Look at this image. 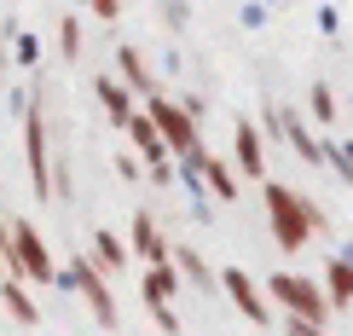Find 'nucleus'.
<instances>
[{
  "mask_svg": "<svg viewBox=\"0 0 353 336\" xmlns=\"http://www.w3.org/2000/svg\"><path fill=\"white\" fill-rule=\"evenodd\" d=\"M267 226H272V244H278V250H307L313 232L330 226V215L319 209L313 197H301V192H290V186L267 180Z\"/></svg>",
  "mask_w": 353,
  "mask_h": 336,
  "instance_id": "nucleus-1",
  "label": "nucleus"
},
{
  "mask_svg": "<svg viewBox=\"0 0 353 336\" xmlns=\"http://www.w3.org/2000/svg\"><path fill=\"white\" fill-rule=\"evenodd\" d=\"M0 261H6V273L23 279V284H58V261H52L47 238L29 221H0Z\"/></svg>",
  "mask_w": 353,
  "mask_h": 336,
  "instance_id": "nucleus-2",
  "label": "nucleus"
},
{
  "mask_svg": "<svg viewBox=\"0 0 353 336\" xmlns=\"http://www.w3.org/2000/svg\"><path fill=\"white\" fill-rule=\"evenodd\" d=\"M58 284H70V290H81V302H87V313L99 319V330H116V325H122V313H116V296H110V284H105V273L93 267V255H70V267H58Z\"/></svg>",
  "mask_w": 353,
  "mask_h": 336,
  "instance_id": "nucleus-3",
  "label": "nucleus"
},
{
  "mask_svg": "<svg viewBox=\"0 0 353 336\" xmlns=\"http://www.w3.org/2000/svg\"><path fill=\"white\" fill-rule=\"evenodd\" d=\"M23 157H29V186H35V197L47 203L52 197V145H47V110H41V93L35 105L23 99Z\"/></svg>",
  "mask_w": 353,
  "mask_h": 336,
  "instance_id": "nucleus-4",
  "label": "nucleus"
},
{
  "mask_svg": "<svg viewBox=\"0 0 353 336\" xmlns=\"http://www.w3.org/2000/svg\"><path fill=\"white\" fill-rule=\"evenodd\" d=\"M267 296L284 302L296 319H313V325H330V319H336V308L325 302V290L307 279V273H272V279H267Z\"/></svg>",
  "mask_w": 353,
  "mask_h": 336,
  "instance_id": "nucleus-5",
  "label": "nucleus"
},
{
  "mask_svg": "<svg viewBox=\"0 0 353 336\" xmlns=\"http://www.w3.org/2000/svg\"><path fill=\"white\" fill-rule=\"evenodd\" d=\"M145 116H151V128H157V139L168 145V157H185V151H197V122L180 110V99H168L163 87L157 93H145Z\"/></svg>",
  "mask_w": 353,
  "mask_h": 336,
  "instance_id": "nucleus-6",
  "label": "nucleus"
},
{
  "mask_svg": "<svg viewBox=\"0 0 353 336\" xmlns=\"http://www.w3.org/2000/svg\"><path fill=\"white\" fill-rule=\"evenodd\" d=\"M139 296H145V313L157 319V330L180 336V319H174V308H168V302L180 296V273H174V261H157V267H145Z\"/></svg>",
  "mask_w": 353,
  "mask_h": 336,
  "instance_id": "nucleus-7",
  "label": "nucleus"
},
{
  "mask_svg": "<svg viewBox=\"0 0 353 336\" xmlns=\"http://www.w3.org/2000/svg\"><path fill=\"white\" fill-rule=\"evenodd\" d=\"M214 290H226V296H232V308H238V313L249 319V325L272 330V302L261 296V284L249 279L243 267H220V273H214Z\"/></svg>",
  "mask_w": 353,
  "mask_h": 336,
  "instance_id": "nucleus-8",
  "label": "nucleus"
},
{
  "mask_svg": "<svg viewBox=\"0 0 353 336\" xmlns=\"http://www.w3.org/2000/svg\"><path fill=\"white\" fill-rule=\"evenodd\" d=\"M128 255H139L145 267L168 261V238H163V226H157V215H151V209H139L134 221H128Z\"/></svg>",
  "mask_w": 353,
  "mask_h": 336,
  "instance_id": "nucleus-9",
  "label": "nucleus"
},
{
  "mask_svg": "<svg viewBox=\"0 0 353 336\" xmlns=\"http://www.w3.org/2000/svg\"><path fill=\"white\" fill-rule=\"evenodd\" d=\"M232 157H238L243 180H267V145H261V128L255 122H238V134H232Z\"/></svg>",
  "mask_w": 353,
  "mask_h": 336,
  "instance_id": "nucleus-10",
  "label": "nucleus"
},
{
  "mask_svg": "<svg viewBox=\"0 0 353 336\" xmlns=\"http://www.w3.org/2000/svg\"><path fill=\"white\" fill-rule=\"evenodd\" d=\"M185 163L197 168V180L209 186V192H214L220 203H232V197H238V174H232L226 163H220L214 151H203V145H197V151H185Z\"/></svg>",
  "mask_w": 353,
  "mask_h": 336,
  "instance_id": "nucleus-11",
  "label": "nucleus"
},
{
  "mask_svg": "<svg viewBox=\"0 0 353 336\" xmlns=\"http://www.w3.org/2000/svg\"><path fill=\"white\" fill-rule=\"evenodd\" d=\"M116 81L128 87V93H157V70L145 64V52L139 47H116Z\"/></svg>",
  "mask_w": 353,
  "mask_h": 336,
  "instance_id": "nucleus-12",
  "label": "nucleus"
},
{
  "mask_svg": "<svg viewBox=\"0 0 353 336\" xmlns=\"http://www.w3.org/2000/svg\"><path fill=\"white\" fill-rule=\"evenodd\" d=\"M278 134H284L290 145H296V157H301V163H325V139H313V128H307L301 116L278 110Z\"/></svg>",
  "mask_w": 353,
  "mask_h": 336,
  "instance_id": "nucleus-13",
  "label": "nucleus"
},
{
  "mask_svg": "<svg viewBox=\"0 0 353 336\" xmlns=\"http://www.w3.org/2000/svg\"><path fill=\"white\" fill-rule=\"evenodd\" d=\"M319 290H325V302H330L336 313H347V308H353V261L336 255L330 267H325V284H319Z\"/></svg>",
  "mask_w": 353,
  "mask_h": 336,
  "instance_id": "nucleus-14",
  "label": "nucleus"
},
{
  "mask_svg": "<svg viewBox=\"0 0 353 336\" xmlns=\"http://www.w3.org/2000/svg\"><path fill=\"white\" fill-rule=\"evenodd\" d=\"M168 261H174V273H180L185 284H197V290H214V267L203 261L191 244H168Z\"/></svg>",
  "mask_w": 353,
  "mask_h": 336,
  "instance_id": "nucleus-15",
  "label": "nucleus"
},
{
  "mask_svg": "<svg viewBox=\"0 0 353 336\" xmlns=\"http://www.w3.org/2000/svg\"><path fill=\"white\" fill-rule=\"evenodd\" d=\"M122 128H128V151H139V163H151V157H168V145L157 139V128H151V116H145V110H134Z\"/></svg>",
  "mask_w": 353,
  "mask_h": 336,
  "instance_id": "nucleus-16",
  "label": "nucleus"
},
{
  "mask_svg": "<svg viewBox=\"0 0 353 336\" xmlns=\"http://www.w3.org/2000/svg\"><path fill=\"white\" fill-rule=\"evenodd\" d=\"M93 93H99V105H105V116H110L116 128H122L128 116L139 110V105H134V93H128V87L116 81V76H99V81H93Z\"/></svg>",
  "mask_w": 353,
  "mask_h": 336,
  "instance_id": "nucleus-17",
  "label": "nucleus"
},
{
  "mask_svg": "<svg viewBox=\"0 0 353 336\" xmlns=\"http://www.w3.org/2000/svg\"><path fill=\"white\" fill-rule=\"evenodd\" d=\"M93 267L99 273H122L128 267V244L116 232H93Z\"/></svg>",
  "mask_w": 353,
  "mask_h": 336,
  "instance_id": "nucleus-18",
  "label": "nucleus"
},
{
  "mask_svg": "<svg viewBox=\"0 0 353 336\" xmlns=\"http://www.w3.org/2000/svg\"><path fill=\"white\" fill-rule=\"evenodd\" d=\"M0 302H6V313L12 319H18V325H35V302H29V290H23V279H12V273H6V290H0Z\"/></svg>",
  "mask_w": 353,
  "mask_h": 336,
  "instance_id": "nucleus-19",
  "label": "nucleus"
},
{
  "mask_svg": "<svg viewBox=\"0 0 353 336\" xmlns=\"http://www.w3.org/2000/svg\"><path fill=\"white\" fill-rule=\"evenodd\" d=\"M58 52L64 64H81V18H58Z\"/></svg>",
  "mask_w": 353,
  "mask_h": 336,
  "instance_id": "nucleus-20",
  "label": "nucleus"
},
{
  "mask_svg": "<svg viewBox=\"0 0 353 336\" xmlns=\"http://www.w3.org/2000/svg\"><path fill=\"white\" fill-rule=\"evenodd\" d=\"M307 105H313V122H325V128H336L342 116H336V93L325 81H313V93H307Z\"/></svg>",
  "mask_w": 353,
  "mask_h": 336,
  "instance_id": "nucleus-21",
  "label": "nucleus"
},
{
  "mask_svg": "<svg viewBox=\"0 0 353 336\" xmlns=\"http://www.w3.org/2000/svg\"><path fill=\"white\" fill-rule=\"evenodd\" d=\"M6 35H12V47H18V64H23V70H35V58H41V47H35V35H23L18 23H6Z\"/></svg>",
  "mask_w": 353,
  "mask_h": 336,
  "instance_id": "nucleus-22",
  "label": "nucleus"
},
{
  "mask_svg": "<svg viewBox=\"0 0 353 336\" xmlns=\"http://www.w3.org/2000/svg\"><path fill=\"white\" fill-rule=\"evenodd\" d=\"M325 163L342 174V180H353V157H347V145H342V139H330V145H325Z\"/></svg>",
  "mask_w": 353,
  "mask_h": 336,
  "instance_id": "nucleus-23",
  "label": "nucleus"
},
{
  "mask_svg": "<svg viewBox=\"0 0 353 336\" xmlns=\"http://www.w3.org/2000/svg\"><path fill=\"white\" fill-rule=\"evenodd\" d=\"M145 180L151 186H174V157H151V163H145Z\"/></svg>",
  "mask_w": 353,
  "mask_h": 336,
  "instance_id": "nucleus-24",
  "label": "nucleus"
},
{
  "mask_svg": "<svg viewBox=\"0 0 353 336\" xmlns=\"http://www.w3.org/2000/svg\"><path fill=\"white\" fill-rule=\"evenodd\" d=\"M284 336H330V330L313 325V319H296V313H290V319H284Z\"/></svg>",
  "mask_w": 353,
  "mask_h": 336,
  "instance_id": "nucleus-25",
  "label": "nucleus"
},
{
  "mask_svg": "<svg viewBox=\"0 0 353 336\" xmlns=\"http://www.w3.org/2000/svg\"><path fill=\"white\" fill-rule=\"evenodd\" d=\"M116 174H122V180H139V174H145L139 151H122V157H116Z\"/></svg>",
  "mask_w": 353,
  "mask_h": 336,
  "instance_id": "nucleus-26",
  "label": "nucleus"
},
{
  "mask_svg": "<svg viewBox=\"0 0 353 336\" xmlns=\"http://www.w3.org/2000/svg\"><path fill=\"white\" fill-rule=\"evenodd\" d=\"M87 12H93V18H105V23H110L116 12H122V0H87Z\"/></svg>",
  "mask_w": 353,
  "mask_h": 336,
  "instance_id": "nucleus-27",
  "label": "nucleus"
},
{
  "mask_svg": "<svg viewBox=\"0 0 353 336\" xmlns=\"http://www.w3.org/2000/svg\"><path fill=\"white\" fill-rule=\"evenodd\" d=\"M163 18H168V23H174V29H180V23H185V18H191V6H185V0H168V6H163Z\"/></svg>",
  "mask_w": 353,
  "mask_h": 336,
  "instance_id": "nucleus-28",
  "label": "nucleus"
},
{
  "mask_svg": "<svg viewBox=\"0 0 353 336\" xmlns=\"http://www.w3.org/2000/svg\"><path fill=\"white\" fill-rule=\"evenodd\" d=\"M0 279H6V261H0Z\"/></svg>",
  "mask_w": 353,
  "mask_h": 336,
  "instance_id": "nucleus-29",
  "label": "nucleus"
},
{
  "mask_svg": "<svg viewBox=\"0 0 353 336\" xmlns=\"http://www.w3.org/2000/svg\"><path fill=\"white\" fill-rule=\"evenodd\" d=\"M76 6H87V0H76Z\"/></svg>",
  "mask_w": 353,
  "mask_h": 336,
  "instance_id": "nucleus-30",
  "label": "nucleus"
}]
</instances>
